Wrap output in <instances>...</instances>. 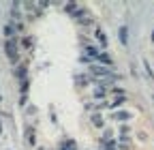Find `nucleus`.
Listing matches in <instances>:
<instances>
[{
  "instance_id": "2",
  "label": "nucleus",
  "mask_w": 154,
  "mask_h": 150,
  "mask_svg": "<svg viewBox=\"0 0 154 150\" xmlns=\"http://www.w3.org/2000/svg\"><path fill=\"white\" fill-rule=\"evenodd\" d=\"M5 49H7L9 60H11V62H17V45H15V39H9L7 45H5Z\"/></svg>"
},
{
  "instance_id": "6",
  "label": "nucleus",
  "mask_w": 154,
  "mask_h": 150,
  "mask_svg": "<svg viewBox=\"0 0 154 150\" xmlns=\"http://www.w3.org/2000/svg\"><path fill=\"white\" fill-rule=\"evenodd\" d=\"M120 36H122V43H126V30H124V28L120 30Z\"/></svg>"
},
{
  "instance_id": "4",
  "label": "nucleus",
  "mask_w": 154,
  "mask_h": 150,
  "mask_svg": "<svg viewBox=\"0 0 154 150\" xmlns=\"http://www.w3.org/2000/svg\"><path fill=\"white\" fill-rule=\"evenodd\" d=\"M111 118H113V120H120V122H122V120H128V118H131V111H124V109H120V111H113V114H111Z\"/></svg>"
},
{
  "instance_id": "7",
  "label": "nucleus",
  "mask_w": 154,
  "mask_h": 150,
  "mask_svg": "<svg viewBox=\"0 0 154 150\" xmlns=\"http://www.w3.org/2000/svg\"><path fill=\"white\" fill-rule=\"evenodd\" d=\"M111 135H113V133H111V131H105V133H103V139H109Z\"/></svg>"
},
{
  "instance_id": "1",
  "label": "nucleus",
  "mask_w": 154,
  "mask_h": 150,
  "mask_svg": "<svg viewBox=\"0 0 154 150\" xmlns=\"http://www.w3.org/2000/svg\"><path fill=\"white\" fill-rule=\"evenodd\" d=\"M90 75H94L96 80H105V77H113L111 75V69L109 67H103V64H90Z\"/></svg>"
},
{
  "instance_id": "3",
  "label": "nucleus",
  "mask_w": 154,
  "mask_h": 150,
  "mask_svg": "<svg viewBox=\"0 0 154 150\" xmlns=\"http://www.w3.org/2000/svg\"><path fill=\"white\" fill-rule=\"evenodd\" d=\"M94 39L99 41V47H101V49H105V47H107V36H105L103 28H94Z\"/></svg>"
},
{
  "instance_id": "5",
  "label": "nucleus",
  "mask_w": 154,
  "mask_h": 150,
  "mask_svg": "<svg viewBox=\"0 0 154 150\" xmlns=\"http://www.w3.org/2000/svg\"><path fill=\"white\" fill-rule=\"evenodd\" d=\"M92 122H94L96 127H103V116H101V114H94V116H92Z\"/></svg>"
}]
</instances>
